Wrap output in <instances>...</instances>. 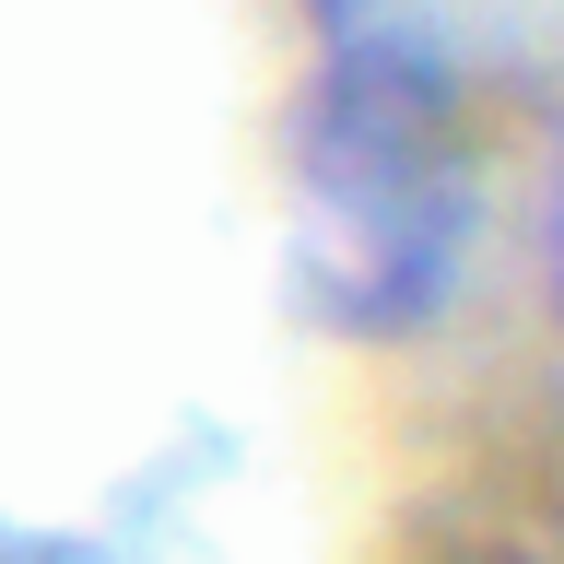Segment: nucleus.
I'll use <instances>...</instances> for the list:
<instances>
[{"mask_svg":"<svg viewBox=\"0 0 564 564\" xmlns=\"http://www.w3.org/2000/svg\"><path fill=\"white\" fill-rule=\"evenodd\" d=\"M317 188V294L365 329L423 317L458 259V141L423 59H341L306 141Z\"/></svg>","mask_w":564,"mask_h":564,"instance_id":"nucleus-1","label":"nucleus"},{"mask_svg":"<svg viewBox=\"0 0 564 564\" xmlns=\"http://www.w3.org/2000/svg\"><path fill=\"white\" fill-rule=\"evenodd\" d=\"M553 271H564V212H553Z\"/></svg>","mask_w":564,"mask_h":564,"instance_id":"nucleus-2","label":"nucleus"}]
</instances>
